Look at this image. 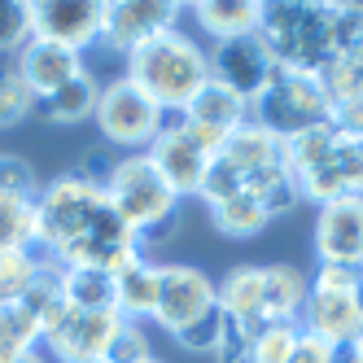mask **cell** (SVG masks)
Listing matches in <instances>:
<instances>
[{
  "mask_svg": "<svg viewBox=\"0 0 363 363\" xmlns=\"http://www.w3.org/2000/svg\"><path fill=\"white\" fill-rule=\"evenodd\" d=\"M337 363H363V333L350 337L346 346H337Z\"/></svg>",
  "mask_w": 363,
  "mask_h": 363,
  "instance_id": "obj_40",
  "label": "cell"
},
{
  "mask_svg": "<svg viewBox=\"0 0 363 363\" xmlns=\"http://www.w3.org/2000/svg\"><path fill=\"white\" fill-rule=\"evenodd\" d=\"M35 346H40V324L31 311L22 302L0 306V363L27 359V354H35Z\"/></svg>",
  "mask_w": 363,
  "mask_h": 363,
  "instance_id": "obj_27",
  "label": "cell"
},
{
  "mask_svg": "<svg viewBox=\"0 0 363 363\" xmlns=\"http://www.w3.org/2000/svg\"><path fill=\"white\" fill-rule=\"evenodd\" d=\"M40 263H44V258L35 250H9V254H0V306L27 298Z\"/></svg>",
  "mask_w": 363,
  "mask_h": 363,
  "instance_id": "obj_30",
  "label": "cell"
},
{
  "mask_svg": "<svg viewBox=\"0 0 363 363\" xmlns=\"http://www.w3.org/2000/svg\"><path fill=\"white\" fill-rule=\"evenodd\" d=\"M123 315L118 311H70V315L44 337V346L62 363H101L110 337L118 333Z\"/></svg>",
  "mask_w": 363,
  "mask_h": 363,
  "instance_id": "obj_14",
  "label": "cell"
},
{
  "mask_svg": "<svg viewBox=\"0 0 363 363\" xmlns=\"http://www.w3.org/2000/svg\"><path fill=\"white\" fill-rule=\"evenodd\" d=\"M35 211H40V250H48L57 267H101L118 276L132 258H140L136 232L118 219L106 189L79 171H66L40 184Z\"/></svg>",
  "mask_w": 363,
  "mask_h": 363,
  "instance_id": "obj_1",
  "label": "cell"
},
{
  "mask_svg": "<svg viewBox=\"0 0 363 363\" xmlns=\"http://www.w3.org/2000/svg\"><path fill=\"white\" fill-rule=\"evenodd\" d=\"M250 123H258L276 140H294L311 127L333 123V101L315 74L298 70H276L272 84L250 101Z\"/></svg>",
  "mask_w": 363,
  "mask_h": 363,
  "instance_id": "obj_5",
  "label": "cell"
},
{
  "mask_svg": "<svg viewBox=\"0 0 363 363\" xmlns=\"http://www.w3.org/2000/svg\"><path fill=\"white\" fill-rule=\"evenodd\" d=\"M96 127L110 145H123V149H145L158 140L162 132V110L132 84V79H110L101 84V96H96Z\"/></svg>",
  "mask_w": 363,
  "mask_h": 363,
  "instance_id": "obj_7",
  "label": "cell"
},
{
  "mask_svg": "<svg viewBox=\"0 0 363 363\" xmlns=\"http://www.w3.org/2000/svg\"><path fill=\"white\" fill-rule=\"evenodd\" d=\"M96 96H101V84H96V74L84 66V74H74L70 84H62L57 92H48L35 114H44L48 123H84L96 114Z\"/></svg>",
  "mask_w": 363,
  "mask_h": 363,
  "instance_id": "obj_23",
  "label": "cell"
},
{
  "mask_svg": "<svg viewBox=\"0 0 363 363\" xmlns=\"http://www.w3.org/2000/svg\"><path fill=\"white\" fill-rule=\"evenodd\" d=\"M145 153H149V162L162 171L167 184L175 189V197H197L201 175H206V167H211V158L219 149L211 140H201L184 123V110H179V114H162V132Z\"/></svg>",
  "mask_w": 363,
  "mask_h": 363,
  "instance_id": "obj_8",
  "label": "cell"
},
{
  "mask_svg": "<svg viewBox=\"0 0 363 363\" xmlns=\"http://www.w3.org/2000/svg\"><path fill=\"white\" fill-rule=\"evenodd\" d=\"M31 40V0H0V53H13Z\"/></svg>",
  "mask_w": 363,
  "mask_h": 363,
  "instance_id": "obj_34",
  "label": "cell"
},
{
  "mask_svg": "<svg viewBox=\"0 0 363 363\" xmlns=\"http://www.w3.org/2000/svg\"><path fill=\"white\" fill-rule=\"evenodd\" d=\"M31 35L88 53L101 40V0H31Z\"/></svg>",
  "mask_w": 363,
  "mask_h": 363,
  "instance_id": "obj_12",
  "label": "cell"
},
{
  "mask_svg": "<svg viewBox=\"0 0 363 363\" xmlns=\"http://www.w3.org/2000/svg\"><path fill=\"white\" fill-rule=\"evenodd\" d=\"M359 280H363L359 267H333V263H320L315 276H311V289H324V294H354Z\"/></svg>",
  "mask_w": 363,
  "mask_h": 363,
  "instance_id": "obj_37",
  "label": "cell"
},
{
  "mask_svg": "<svg viewBox=\"0 0 363 363\" xmlns=\"http://www.w3.org/2000/svg\"><path fill=\"white\" fill-rule=\"evenodd\" d=\"M298 324H302V333L320 337V342H328V346H346L350 337L363 333L354 294H324V289H311L306 294Z\"/></svg>",
  "mask_w": 363,
  "mask_h": 363,
  "instance_id": "obj_17",
  "label": "cell"
},
{
  "mask_svg": "<svg viewBox=\"0 0 363 363\" xmlns=\"http://www.w3.org/2000/svg\"><path fill=\"white\" fill-rule=\"evenodd\" d=\"M179 9L184 5H175V0H101V40L96 44L127 57L145 40L175 31Z\"/></svg>",
  "mask_w": 363,
  "mask_h": 363,
  "instance_id": "obj_9",
  "label": "cell"
},
{
  "mask_svg": "<svg viewBox=\"0 0 363 363\" xmlns=\"http://www.w3.org/2000/svg\"><path fill=\"white\" fill-rule=\"evenodd\" d=\"M219 153H223V158L237 167L245 179L258 175V171H267V167H280V140H276L272 132H263L258 123H241L237 132L223 140Z\"/></svg>",
  "mask_w": 363,
  "mask_h": 363,
  "instance_id": "obj_22",
  "label": "cell"
},
{
  "mask_svg": "<svg viewBox=\"0 0 363 363\" xmlns=\"http://www.w3.org/2000/svg\"><path fill=\"white\" fill-rule=\"evenodd\" d=\"M315 258L363 272V197L324 201L315 215Z\"/></svg>",
  "mask_w": 363,
  "mask_h": 363,
  "instance_id": "obj_13",
  "label": "cell"
},
{
  "mask_svg": "<svg viewBox=\"0 0 363 363\" xmlns=\"http://www.w3.org/2000/svg\"><path fill=\"white\" fill-rule=\"evenodd\" d=\"M184 123L193 127L201 140H211L215 149H223V140L237 132L241 123H250V101H241L237 92H228V88H219L211 79L184 106Z\"/></svg>",
  "mask_w": 363,
  "mask_h": 363,
  "instance_id": "obj_16",
  "label": "cell"
},
{
  "mask_svg": "<svg viewBox=\"0 0 363 363\" xmlns=\"http://www.w3.org/2000/svg\"><path fill=\"white\" fill-rule=\"evenodd\" d=\"M280 167L298 179L302 201L324 206L337 197H363V136L333 123L280 140Z\"/></svg>",
  "mask_w": 363,
  "mask_h": 363,
  "instance_id": "obj_2",
  "label": "cell"
},
{
  "mask_svg": "<svg viewBox=\"0 0 363 363\" xmlns=\"http://www.w3.org/2000/svg\"><path fill=\"white\" fill-rule=\"evenodd\" d=\"M106 197L132 232L158 223L167 215H179V197L162 179V171L149 162V153H132V158L114 162V171L106 179Z\"/></svg>",
  "mask_w": 363,
  "mask_h": 363,
  "instance_id": "obj_6",
  "label": "cell"
},
{
  "mask_svg": "<svg viewBox=\"0 0 363 363\" xmlns=\"http://www.w3.org/2000/svg\"><path fill=\"white\" fill-rule=\"evenodd\" d=\"M302 342V324H258L250 346H245V359L250 363H289L294 350Z\"/></svg>",
  "mask_w": 363,
  "mask_h": 363,
  "instance_id": "obj_29",
  "label": "cell"
},
{
  "mask_svg": "<svg viewBox=\"0 0 363 363\" xmlns=\"http://www.w3.org/2000/svg\"><path fill=\"white\" fill-rule=\"evenodd\" d=\"M158 280H162V267L149 263V258H132L118 276H114V311L123 320H153V311H158Z\"/></svg>",
  "mask_w": 363,
  "mask_h": 363,
  "instance_id": "obj_18",
  "label": "cell"
},
{
  "mask_svg": "<svg viewBox=\"0 0 363 363\" xmlns=\"http://www.w3.org/2000/svg\"><path fill=\"white\" fill-rule=\"evenodd\" d=\"M237 193H245V175L232 167L223 153H215L211 158V167H206V175H201V189H197V197L206 201V206H219V201H228V197H237Z\"/></svg>",
  "mask_w": 363,
  "mask_h": 363,
  "instance_id": "obj_32",
  "label": "cell"
},
{
  "mask_svg": "<svg viewBox=\"0 0 363 363\" xmlns=\"http://www.w3.org/2000/svg\"><path fill=\"white\" fill-rule=\"evenodd\" d=\"M35 92L22 84V74L9 66V70H0V127H13L22 123L27 114H35Z\"/></svg>",
  "mask_w": 363,
  "mask_h": 363,
  "instance_id": "obj_33",
  "label": "cell"
},
{
  "mask_svg": "<svg viewBox=\"0 0 363 363\" xmlns=\"http://www.w3.org/2000/svg\"><path fill=\"white\" fill-rule=\"evenodd\" d=\"M211 306H219V294H215V280L189 267V263H167L162 267V280H158V311H153V324L167 328L171 337L179 328H189L193 320H201Z\"/></svg>",
  "mask_w": 363,
  "mask_h": 363,
  "instance_id": "obj_11",
  "label": "cell"
},
{
  "mask_svg": "<svg viewBox=\"0 0 363 363\" xmlns=\"http://www.w3.org/2000/svg\"><path fill=\"white\" fill-rule=\"evenodd\" d=\"M0 193H13V197H40V175L27 158L18 153H0Z\"/></svg>",
  "mask_w": 363,
  "mask_h": 363,
  "instance_id": "obj_36",
  "label": "cell"
},
{
  "mask_svg": "<svg viewBox=\"0 0 363 363\" xmlns=\"http://www.w3.org/2000/svg\"><path fill=\"white\" fill-rule=\"evenodd\" d=\"M35 245H40L35 197L0 193V254H9V250H35Z\"/></svg>",
  "mask_w": 363,
  "mask_h": 363,
  "instance_id": "obj_24",
  "label": "cell"
},
{
  "mask_svg": "<svg viewBox=\"0 0 363 363\" xmlns=\"http://www.w3.org/2000/svg\"><path fill=\"white\" fill-rule=\"evenodd\" d=\"M311 294V276H302L289 263L263 267V324H298L302 302Z\"/></svg>",
  "mask_w": 363,
  "mask_h": 363,
  "instance_id": "obj_19",
  "label": "cell"
},
{
  "mask_svg": "<svg viewBox=\"0 0 363 363\" xmlns=\"http://www.w3.org/2000/svg\"><path fill=\"white\" fill-rule=\"evenodd\" d=\"M62 289L74 311H114V276L101 267H62Z\"/></svg>",
  "mask_w": 363,
  "mask_h": 363,
  "instance_id": "obj_26",
  "label": "cell"
},
{
  "mask_svg": "<svg viewBox=\"0 0 363 363\" xmlns=\"http://www.w3.org/2000/svg\"><path fill=\"white\" fill-rule=\"evenodd\" d=\"M258 35L272 48L276 70L324 74L337 62V5H311V0H272L258 13Z\"/></svg>",
  "mask_w": 363,
  "mask_h": 363,
  "instance_id": "obj_4",
  "label": "cell"
},
{
  "mask_svg": "<svg viewBox=\"0 0 363 363\" xmlns=\"http://www.w3.org/2000/svg\"><path fill=\"white\" fill-rule=\"evenodd\" d=\"M289 363H337V346H328V342H320V337L302 333V342H298V350H294Z\"/></svg>",
  "mask_w": 363,
  "mask_h": 363,
  "instance_id": "obj_39",
  "label": "cell"
},
{
  "mask_svg": "<svg viewBox=\"0 0 363 363\" xmlns=\"http://www.w3.org/2000/svg\"><path fill=\"white\" fill-rule=\"evenodd\" d=\"M219 306L228 320H237L245 328H258L263 324V267H232L219 284Z\"/></svg>",
  "mask_w": 363,
  "mask_h": 363,
  "instance_id": "obj_20",
  "label": "cell"
},
{
  "mask_svg": "<svg viewBox=\"0 0 363 363\" xmlns=\"http://www.w3.org/2000/svg\"><path fill=\"white\" fill-rule=\"evenodd\" d=\"M245 193L263 206V215L267 219H280V215H289L298 211V201H302V189H298V179L284 171V167H267V171H258L245 179Z\"/></svg>",
  "mask_w": 363,
  "mask_h": 363,
  "instance_id": "obj_25",
  "label": "cell"
},
{
  "mask_svg": "<svg viewBox=\"0 0 363 363\" xmlns=\"http://www.w3.org/2000/svg\"><path fill=\"white\" fill-rule=\"evenodd\" d=\"M223 333H228L223 306H211L201 320H193L189 328H179L175 342L184 346V350H193V354H219V350H223Z\"/></svg>",
  "mask_w": 363,
  "mask_h": 363,
  "instance_id": "obj_31",
  "label": "cell"
},
{
  "mask_svg": "<svg viewBox=\"0 0 363 363\" xmlns=\"http://www.w3.org/2000/svg\"><path fill=\"white\" fill-rule=\"evenodd\" d=\"M206 66H211V79L219 88L237 92L241 101H254L276 74V57L258 31L241 35V40H215L211 53H206Z\"/></svg>",
  "mask_w": 363,
  "mask_h": 363,
  "instance_id": "obj_10",
  "label": "cell"
},
{
  "mask_svg": "<svg viewBox=\"0 0 363 363\" xmlns=\"http://www.w3.org/2000/svg\"><path fill=\"white\" fill-rule=\"evenodd\" d=\"M18 363H44V359L40 354H27V359H18Z\"/></svg>",
  "mask_w": 363,
  "mask_h": 363,
  "instance_id": "obj_42",
  "label": "cell"
},
{
  "mask_svg": "<svg viewBox=\"0 0 363 363\" xmlns=\"http://www.w3.org/2000/svg\"><path fill=\"white\" fill-rule=\"evenodd\" d=\"M13 70L22 74V84L35 92V101H44L48 92H57L62 84H70L74 74H84V53H74L66 44H48V40H27L13 57Z\"/></svg>",
  "mask_w": 363,
  "mask_h": 363,
  "instance_id": "obj_15",
  "label": "cell"
},
{
  "mask_svg": "<svg viewBox=\"0 0 363 363\" xmlns=\"http://www.w3.org/2000/svg\"><path fill=\"white\" fill-rule=\"evenodd\" d=\"M123 79H132L162 114H179L211 84V66H206V48L175 27L132 48L123 57Z\"/></svg>",
  "mask_w": 363,
  "mask_h": 363,
  "instance_id": "obj_3",
  "label": "cell"
},
{
  "mask_svg": "<svg viewBox=\"0 0 363 363\" xmlns=\"http://www.w3.org/2000/svg\"><path fill=\"white\" fill-rule=\"evenodd\" d=\"M149 359H153V350H149L145 328H140V324H132V320H123V324H118V333L110 337L106 359H101V363H149Z\"/></svg>",
  "mask_w": 363,
  "mask_h": 363,
  "instance_id": "obj_35",
  "label": "cell"
},
{
  "mask_svg": "<svg viewBox=\"0 0 363 363\" xmlns=\"http://www.w3.org/2000/svg\"><path fill=\"white\" fill-rule=\"evenodd\" d=\"M149 363H162V359H149Z\"/></svg>",
  "mask_w": 363,
  "mask_h": 363,
  "instance_id": "obj_43",
  "label": "cell"
},
{
  "mask_svg": "<svg viewBox=\"0 0 363 363\" xmlns=\"http://www.w3.org/2000/svg\"><path fill=\"white\" fill-rule=\"evenodd\" d=\"M354 306H359V320H363V280H359V289H354Z\"/></svg>",
  "mask_w": 363,
  "mask_h": 363,
  "instance_id": "obj_41",
  "label": "cell"
},
{
  "mask_svg": "<svg viewBox=\"0 0 363 363\" xmlns=\"http://www.w3.org/2000/svg\"><path fill=\"white\" fill-rule=\"evenodd\" d=\"M175 232H179V215H167V219H158V223H149V228L136 232V250H140V254H145L149 245L158 250V245H167V241L175 237Z\"/></svg>",
  "mask_w": 363,
  "mask_h": 363,
  "instance_id": "obj_38",
  "label": "cell"
},
{
  "mask_svg": "<svg viewBox=\"0 0 363 363\" xmlns=\"http://www.w3.org/2000/svg\"><path fill=\"white\" fill-rule=\"evenodd\" d=\"M258 13L263 5L258 0H197L193 18L197 27L211 35V40H241L258 31Z\"/></svg>",
  "mask_w": 363,
  "mask_h": 363,
  "instance_id": "obj_21",
  "label": "cell"
},
{
  "mask_svg": "<svg viewBox=\"0 0 363 363\" xmlns=\"http://www.w3.org/2000/svg\"><path fill=\"white\" fill-rule=\"evenodd\" d=\"M211 223H215V232H223V237L245 241V237H258V232H263L272 219L263 215V206H258L250 193H237V197L211 206Z\"/></svg>",
  "mask_w": 363,
  "mask_h": 363,
  "instance_id": "obj_28",
  "label": "cell"
}]
</instances>
